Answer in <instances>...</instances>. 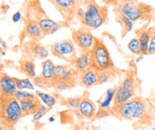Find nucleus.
I'll return each instance as SVG.
<instances>
[{
	"instance_id": "obj_1",
	"label": "nucleus",
	"mask_w": 155,
	"mask_h": 130,
	"mask_svg": "<svg viewBox=\"0 0 155 130\" xmlns=\"http://www.w3.org/2000/svg\"><path fill=\"white\" fill-rule=\"evenodd\" d=\"M91 68L97 71L109 70L113 68V62L110 52L103 41L100 39H95L94 45L90 51Z\"/></svg>"
},
{
	"instance_id": "obj_2",
	"label": "nucleus",
	"mask_w": 155,
	"mask_h": 130,
	"mask_svg": "<svg viewBox=\"0 0 155 130\" xmlns=\"http://www.w3.org/2000/svg\"><path fill=\"white\" fill-rule=\"evenodd\" d=\"M113 110L125 119H142L146 114V105L140 98H132L122 104L114 105Z\"/></svg>"
},
{
	"instance_id": "obj_3",
	"label": "nucleus",
	"mask_w": 155,
	"mask_h": 130,
	"mask_svg": "<svg viewBox=\"0 0 155 130\" xmlns=\"http://www.w3.org/2000/svg\"><path fill=\"white\" fill-rule=\"evenodd\" d=\"M106 18L107 10L99 6L95 2L89 1L86 5V12L81 20L86 28L98 29L104 24Z\"/></svg>"
},
{
	"instance_id": "obj_4",
	"label": "nucleus",
	"mask_w": 155,
	"mask_h": 130,
	"mask_svg": "<svg viewBox=\"0 0 155 130\" xmlns=\"http://www.w3.org/2000/svg\"><path fill=\"white\" fill-rule=\"evenodd\" d=\"M1 100V118L5 123L11 126L18 122L23 115L20 102L15 97Z\"/></svg>"
},
{
	"instance_id": "obj_5",
	"label": "nucleus",
	"mask_w": 155,
	"mask_h": 130,
	"mask_svg": "<svg viewBox=\"0 0 155 130\" xmlns=\"http://www.w3.org/2000/svg\"><path fill=\"white\" fill-rule=\"evenodd\" d=\"M148 7L146 5L139 2H127L118 5V12L120 14L128 17L132 22H137L143 19L148 14Z\"/></svg>"
},
{
	"instance_id": "obj_6",
	"label": "nucleus",
	"mask_w": 155,
	"mask_h": 130,
	"mask_svg": "<svg viewBox=\"0 0 155 130\" xmlns=\"http://www.w3.org/2000/svg\"><path fill=\"white\" fill-rule=\"evenodd\" d=\"M134 95V84L131 76H127L120 85L116 88V94L114 98L115 105L122 104L131 100Z\"/></svg>"
},
{
	"instance_id": "obj_7",
	"label": "nucleus",
	"mask_w": 155,
	"mask_h": 130,
	"mask_svg": "<svg viewBox=\"0 0 155 130\" xmlns=\"http://www.w3.org/2000/svg\"><path fill=\"white\" fill-rule=\"evenodd\" d=\"M51 51L55 56L66 60L72 63L76 59L74 45V43L69 39L54 43L51 45Z\"/></svg>"
},
{
	"instance_id": "obj_8",
	"label": "nucleus",
	"mask_w": 155,
	"mask_h": 130,
	"mask_svg": "<svg viewBox=\"0 0 155 130\" xmlns=\"http://www.w3.org/2000/svg\"><path fill=\"white\" fill-rule=\"evenodd\" d=\"M72 38L76 45L84 52H90L96 39L88 28H83L73 31Z\"/></svg>"
},
{
	"instance_id": "obj_9",
	"label": "nucleus",
	"mask_w": 155,
	"mask_h": 130,
	"mask_svg": "<svg viewBox=\"0 0 155 130\" xmlns=\"http://www.w3.org/2000/svg\"><path fill=\"white\" fill-rule=\"evenodd\" d=\"M0 91L1 99H8L14 97L15 92L17 91L15 79L6 74H2L0 79Z\"/></svg>"
},
{
	"instance_id": "obj_10",
	"label": "nucleus",
	"mask_w": 155,
	"mask_h": 130,
	"mask_svg": "<svg viewBox=\"0 0 155 130\" xmlns=\"http://www.w3.org/2000/svg\"><path fill=\"white\" fill-rule=\"evenodd\" d=\"M79 80H80V84L82 87H85V88H90L95 85H98L99 73L97 70L91 68L88 70L81 73Z\"/></svg>"
},
{
	"instance_id": "obj_11",
	"label": "nucleus",
	"mask_w": 155,
	"mask_h": 130,
	"mask_svg": "<svg viewBox=\"0 0 155 130\" xmlns=\"http://www.w3.org/2000/svg\"><path fill=\"white\" fill-rule=\"evenodd\" d=\"M37 22L39 23L43 35L54 34L61 28V24L59 22H55L48 17H41Z\"/></svg>"
},
{
	"instance_id": "obj_12",
	"label": "nucleus",
	"mask_w": 155,
	"mask_h": 130,
	"mask_svg": "<svg viewBox=\"0 0 155 130\" xmlns=\"http://www.w3.org/2000/svg\"><path fill=\"white\" fill-rule=\"evenodd\" d=\"M24 33L26 36L32 39L34 41L41 39L42 36H44L39 26L38 22H35V21H29L26 22L24 26Z\"/></svg>"
},
{
	"instance_id": "obj_13",
	"label": "nucleus",
	"mask_w": 155,
	"mask_h": 130,
	"mask_svg": "<svg viewBox=\"0 0 155 130\" xmlns=\"http://www.w3.org/2000/svg\"><path fill=\"white\" fill-rule=\"evenodd\" d=\"M19 102H20L21 107H22V112L25 115L34 114L40 109V107L41 106L38 97L22 99V100L19 101Z\"/></svg>"
},
{
	"instance_id": "obj_14",
	"label": "nucleus",
	"mask_w": 155,
	"mask_h": 130,
	"mask_svg": "<svg viewBox=\"0 0 155 130\" xmlns=\"http://www.w3.org/2000/svg\"><path fill=\"white\" fill-rule=\"evenodd\" d=\"M73 64L75 67L76 71L78 72H84L91 68V56L90 52H84L80 56L76 57V59L73 62Z\"/></svg>"
},
{
	"instance_id": "obj_15",
	"label": "nucleus",
	"mask_w": 155,
	"mask_h": 130,
	"mask_svg": "<svg viewBox=\"0 0 155 130\" xmlns=\"http://www.w3.org/2000/svg\"><path fill=\"white\" fill-rule=\"evenodd\" d=\"M78 110L83 117L88 118V119H91L95 117V114H96V108H95L94 104L87 98L82 100Z\"/></svg>"
},
{
	"instance_id": "obj_16",
	"label": "nucleus",
	"mask_w": 155,
	"mask_h": 130,
	"mask_svg": "<svg viewBox=\"0 0 155 130\" xmlns=\"http://www.w3.org/2000/svg\"><path fill=\"white\" fill-rule=\"evenodd\" d=\"M41 66H42V70H41V77L47 83L52 82L54 79V69H55L56 65H54L51 60L47 59L42 63Z\"/></svg>"
},
{
	"instance_id": "obj_17",
	"label": "nucleus",
	"mask_w": 155,
	"mask_h": 130,
	"mask_svg": "<svg viewBox=\"0 0 155 130\" xmlns=\"http://www.w3.org/2000/svg\"><path fill=\"white\" fill-rule=\"evenodd\" d=\"M29 44V49L31 51V53L32 54V55L37 56L41 59H46L47 57H48L49 55V52L47 49V47L41 45V44L37 43L36 41H32Z\"/></svg>"
},
{
	"instance_id": "obj_18",
	"label": "nucleus",
	"mask_w": 155,
	"mask_h": 130,
	"mask_svg": "<svg viewBox=\"0 0 155 130\" xmlns=\"http://www.w3.org/2000/svg\"><path fill=\"white\" fill-rule=\"evenodd\" d=\"M151 37H152V32L150 29H143L140 32L138 39H139L140 49H141L142 54H147Z\"/></svg>"
},
{
	"instance_id": "obj_19",
	"label": "nucleus",
	"mask_w": 155,
	"mask_h": 130,
	"mask_svg": "<svg viewBox=\"0 0 155 130\" xmlns=\"http://www.w3.org/2000/svg\"><path fill=\"white\" fill-rule=\"evenodd\" d=\"M21 70L24 74H26L29 78L35 79L36 78V70L35 64L31 61H23L21 63Z\"/></svg>"
},
{
	"instance_id": "obj_20",
	"label": "nucleus",
	"mask_w": 155,
	"mask_h": 130,
	"mask_svg": "<svg viewBox=\"0 0 155 130\" xmlns=\"http://www.w3.org/2000/svg\"><path fill=\"white\" fill-rule=\"evenodd\" d=\"M36 95L48 109L54 107L56 103H57L56 98L53 95H51V94H45V93L40 92V91H36Z\"/></svg>"
},
{
	"instance_id": "obj_21",
	"label": "nucleus",
	"mask_w": 155,
	"mask_h": 130,
	"mask_svg": "<svg viewBox=\"0 0 155 130\" xmlns=\"http://www.w3.org/2000/svg\"><path fill=\"white\" fill-rule=\"evenodd\" d=\"M115 94H116V89L114 88H109L105 94L104 98L101 101L100 103V109H108L110 108L111 104V102L114 101L115 98Z\"/></svg>"
},
{
	"instance_id": "obj_22",
	"label": "nucleus",
	"mask_w": 155,
	"mask_h": 130,
	"mask_svg": "<svg viewBox=\"0 0 155 130\" xmlns=\"http://www.w3.org/2000/svg\"><path fill=\"white\" fill-rule=\"evenodd\" d=\"M119 20H120L119 23H120V25L122 26V29H123V36L125 34H127L128 32H130L133 29L134 22H132L128 17L120 14L119 15Z\"/></svg>"
},
{
	"instance_id": "obj_23",
	"label": "nucleus",
	"mask_w": 155,
	"mask_h": 130,
	"mask_svg": "<svg viewBox=\"0 0 155 130\" xmlns=\"http://www.w3.org/2000/svg\"><path fill=\"white\" fill-rule=\"evenodd\" d=\"M15 85L18 90H33L34 89V85L31 83L30 78H26L23 79H15Z\"/></svg>"
},
{
	"instance_id": "obj_24",
	"label": "nucleus",
	"mask_w": 155,
	"mask_h": 130,
	"mask_svg": "<svg viewBox=\"0 0 155 130\" xmlns=\"http://www.w3.org/2000/svg\"><path fill=\"white\" fill-rule=\"evenodd\" d=\"M127 48L134 54H141V49H140V44H139L138 38L132 39L127 44Z\"/></svg>"
},
{
	"instance_id": "obj_25",
	"label": "nucleus",
	"mask_w": 155,
	"mask_h": 130,
	"mask_svg": "<svg viewBox=\"0 0 155 130\" xmlns=\"http://www.w3.org/2000/svg\"><path fill=\"white\" fill-rule=\"evenodd\" d=\"M52 85L54 86V87L57 90H58V91H64V90L69 89L73 84L70 83V82L65 81V80H62V79H53Z\"/></svg>"
},
{
	"instance_id": "obj_26",
	"label": "nucleus",
	"mask_w": 155,
	"mask_h": 130,
	"mask_svg": "<svg viewBox=\"0 0 155 130\" xmlns=\"http://www.w3.org/2000/svg\"><path fill=\"white\" fill-rule=\"evenodd\" d=\"M69 68V66L66 65H56L54 69V79H60Z\"/></svg>"
},
{
	"instance_id": "obj_27",
	"label": "nucleus",
	"mask_w": 155,
	"mask_h": 130,
	"mask_svg": "<svg viewBox=\"0 0 155 130\" xmlns=\"http://www.w3.org/2000/svg\"><path fill=\"white\" fill-rule=\"evenodd\" d=\"M37 95H35L34 94H31L30 92H27L25 90H18L15 92V98L18 101H21L22 99H27V98H35Z\"/></svg>"
},
{
	"instance_id": "obj_28",
	"label": "nucleus",
	"mask_w": 155,
	"mask_h": 130,
	"mask_svg": "<svg viewBox=\"0 0 155 130\" xmlns=\"http://www.w3.org/2000/svg\"><path fill=\"white\" fill-rule=\"evenodd\" d=\"M55 5L64 10L71 9L74 6V0H53Z\"/></svg>"
},
{
	"instance_id": "obj_29",
	"label": "nucleus",
	"mask_w": 155,
	"mask_h": 130,
	"mask_svg": "<svg viewBox=\"0 0 155 130\" xmlns=\"http://www.w3.org/2000/svg\"><path fill=\"white\" fill-rule=\"evenodd\" d=\"M47 111H48L47 106L41 105V106L40 107V109H39V110L33 114V116H32V120H33V122L40 121V120L41 119V118L47 113Z\"/></svg>"
},
{
	"instance_id": "obj_30",
	"label": "nucleus",
	"mask_w": 155,
	"mask_h": 130,
	"mask_svg": "<svg viewBox=\"0 0 155 130\" xmlns=\"http://www.w3.org/2000/svg\"><path fill=\"white\" fill-rule=\"evenodd\" d=\"M82 98L80 97H74V98H69L67 99V104L72 109H78L79 105L82 102Z\"/></svg>"
},
{
	"instance_id": "obj_31",
	"label": "nucleus",
	"mask_w": 155,
	"mask_h": 130,
	"mask_svg": "<svg viewBox=\"0 0 155 130\" xmlns=\"http://www.w3.org/2000/svg\"><path fill=\"white\" fill-rule=\"evenodd\" d=\"M98 73H99V81H98V85L103 84V83H106L107 81H109V79H110V73L108 72V70L98 71Z\"/></svg>"
},
{
	"instance_id": "obj_32",
	"label": "nucleus",
	"mask_w": 155,
	"mask_h": 130,
	"mask_svg": "<svg viewBox=\"0 0 155 130\" xmlns=\"http://www.w3.org/2000/svg\"><path fill=\"white\" fill-rule=\"evenodd\" d=\"M155 54V31L152 33V37L150 39L149 47H148V53L147 54Z\"/></svg>"
},
{
	"instance_id": "obj_33",
	"label": "nucleus",
	"mask_w": 155,
	"mask_h": 130,
	"mask_svg": "<svg viewBox=\"0 0 155 130\" xmlns=\"http://www.w3.org/2000/svg\"><path fill=\"white\" fill-rule=\"evenodd\" d=\"M109 115V112L107 111V109H100L96 114H95V118L96 119H102L104 117H107Z\"/></svg>"
},
{
	"instance_id": "obj_34",
	"label": "nucleus",
	"mask_w": 155,
	"mask_h": 130,
	"mask_svg": "<svg viewBox=\"0 0 155 130\" xmlns=\"http://www.w3.org/2000/svg\"><path fill=\"white\" fill-rule=\"evenodd\" d=\"M21 19H22V14H21L20 11L15 12V13L12 15V21H13V22H15V23L19 22L21 21Z\"/></svg>"
},
{
	"instance_id": "obj_35",
	"label": "nucleus",
	"mask_w": 155,
	"mask_h": 130,
	"mask_svg": "<svg viewBox=\"0 0 155 130\" xmlns=\"http://www.w3.org/2000/svg\"><path fill=\"white\" fill-rule=\"evenodd\" d=\"M85 12H86V8L82 7V6H79V7L76 9V15H77V17H79V18L82 19V18L84 17Z\"/></svg>"
},
{
	"instance_id": "obj_36",
	"label": "nucleus",
	"mask_w": 155,
	"mask_h": 130,
	"mask_svg": "<svg viewBox=\"0 0 155 130\" xmlns=\"http://www.w3.org/2000/svg\"><path fill=\"white\" fill-rule=\"evenodd\" d=\"M1 46H2V48H4V49H6V47H7V44L5 41H4V40H1Z\"/></svg>"
},
{
	"instance_id": "obj_37",
	"label": "nucleus",
	"mask_w": 155,
	"mask_h": 130,
	"mask_svg": "<svg viewBox=\"0 0 155 130\" xmlns=\"http://www.w3.org/2000/svg\"><path fill=\"white\" fill-rule=\"evenodd\" d=\"M121 3H127V2H138V0H120ZM120 3V4H121Z\"/></svg>"
},
{
	"instance_id": "obj_38",
	"label": "nucleus",
	"mask_w": 155,
	"mask_h": 130,
	"mask_svg": "<svg viewBox=\"0 0 155 130\" xmlns=\"http://www.w3.org/2000/svg\"><path fill=\"white\" fill-rule=\"evenodd\" d=\"M55 119H55V117H54V116H52V117H50V118L48 119V121H49V122H54V121H55Z\"/></svg>"
},
{
	"instance_id": "obj_39",
	"label": "nucleus",
	"mask_w": 155,
	"mask_h": 130,
	"mask_svg": "<svg viewBox=\"0 0 155 130\" xmlns=\"http://www.w3.org/2000/svg\"><path fill=\"white\" fill-rule=\"evenodd\" d=\"M1 54H2V56H3V55H5V51H2V52H1Z\"/></svg>"
},
{
	"instance_id": "obj_40",
	"label": "nucleus",
	"mask_w": 155,
	"mask_h": 130,
	"mask_svg": "<svg viewBox=\"0 0 155 130\" xmlns=\"http://www.w3.org/2000/svg\"><path fill=\"white\" fill-rule=\"evenodd\" d=\"M151 130H155V125H154V127H153V128Z\"/></svg>"
},
{
	"instance_id": "obj_41",
	"label": "nucleus",
	"mask_w": 155,
	"mask_h": 130,
	"mask_svg": "<svg viewBox=\"0 0 155 130\" xmlns=\"http://www.w3.org/2000/svg\"><path fill=\"white\" fill-rule=\"evenodd\" d=\"M111 130H113V129H111Z\"/></svg>"
}]
</instances>
